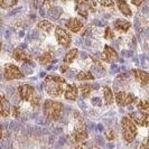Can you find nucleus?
I'll return each mask as SVG.
<instances>
[{
	"mask_svg": "<svg viewBox=\"0 0 149 149\" xmlns=\"http://www.w3.org/2000/svg\"><path fill=\"white\" fill-rule=\"evenodd\" d=\"M65 80L61 76L48 75L45 77V91L51 97H61L65 92Z\"/></svg>",
	"mask_w": 149,
	"mask_h": 149,
	"instance_id": "nucleus-1",
	"label": "nucleus"
},
{
	"mask_svg": "<svg viewBox=\"0 0 149 149\" xmlns=\"http://www.w3.org/2000/svg\"><path fill=\"white\" fill-rule=\"evenodd\" d=\"M17 91L18 95L22 101H28L33 107H38L40 104V97L34 86L29 84H20Z\"/></svg>",
	"mask_w": 149,
	"mask_h": 149,
	"instance_id": "nucleus-2",
	"label": "nucleus"
},
{
	"mask_svg": "<svg viewBox=\"0 0 149 149\" xmlns=\"http://www.w3.org/2000/svg\"><path fill=\"white\" fill-rule=\"evenodd\" d=\"M43 111L46 119L49 121H57L60 119L61 113L63 111V104L57 101L46 100L43 105Z\"/></svg>",
	"mask_w": 149,
	"mask_h": 149,
	"instance_id": "nucleus-3",
	"label": "nucleus"
},
{
	"mask_svg": "<svg viewBox=\"0 0 149 149\" xmlns=\"http://www.w3.org/2000/svg\"><path fill=\"white\" fill-rule=\"evenodd\" d=\"M121 128H122V136L127 142H132L138 134L137 126L134 120L130 117H123L121 119Z\"/></svg>",
	"mask_w": 149,
	"mask_h": 149,
	"instance_id": "nucleus-4",
	"label": "nucleus"
},
{
	"mask_svg": "<svg viewBox=\"0 0 149 149\" xmlns=\"http://www.w3.org/2000/svg\"><path fill=\"white\" fill-rule=\"evenodd\" d=\"M89 137L88 134V130L85 128V125L82 121V118L79 117V122H77V126L74 128L73 132L71 134V138H72V141L74 143H79V146H83V142L86 141Z\"/></svg>",
	"mask_w": 149,
	"mask_h": 149,
	"instance_id": "nucleus-5",
	"label": "nucleus"
},
{
	"mask_svg": "<svg viewBox=\"0 0 149 149\" xmlns=\"http://www.w3.org/2000/svg\"><path fill=\"white\" fill-rule=\"evenodd\" d=\"M116 102L120 107H126V105L132 104L138 101V99L134 97L132 93H127L125 91H119L116 93Z\"/></svg>",
	"mask_w": 149,
	"mask_h": 149,
	"instance_id": "nucleus-6",
	"label": "nucleus"
},
{
	"mask_svg": "<svg viewBox=\"0 0 149 149\" xmlns=\"http://www.w3.org/2000/svg\"><path fill=\"white\" fill-rule=\"evenodd\" d=\"M3 77L5 80H18V79H22L24 74L20 71V68H18V66H16L14 64H7L5 66L3 70Z\"/></svg>",
	"mask_w": 149,
	"mask_h": 149,
	"instance_id": "nucleus-7",
	"label": "nucleus"
},
{
	"mask_svg": "<svg viewBox=\"0 0 149 149\" xmlns=\"http://www.w3.org/2000/svg\"><path fill=\"white\" fill-rule=\"evenodd\" d=\"M55 37H56V39H57V42H58V44L61 46H63L65 48L70 47L72 38H71V34L68 31H66L63 28H61V27H56V29H55Z\"/></svg>",
	"mask_w": 149,
	"mask_h": 149,
	"instance_id": "nucleus-8",
	"label": "nucleus"
},
{
	"mask_svg": "<svg viewBox=\"0 0 149 149\" xmlns=\"http://www.w3.org/2000/svg\"><path fill=\"white\" fill-rule=\"evenodd\" d=\"M129 117L134 120V122L136 125H138V126H141V127L148 126V123H149L148 112L138 110V111H136V112H130V113H129Z\"/></svg>",
	"mask_w": 149,
	"mask_h": 149,
	"instance_id": "nucleus-9",
	"label": "nucleus"
},
{
	"mask_svg": "<svg viewBox=\"0 0 149 149\" xmlns=\"http://www.w3.org/2000/svg\"><path fill=\"white\" fill-rule=\"evenodd\" d=\"M117 58H118V53L116 52L111 46L105 45L104 51L101 55V60L104 61V62H108V63H111L112 61L117 60Z\"/></svg>",
	"mask_w": 149,
	"mask_h": 149,
	"instance_id": "nucleus-10",
	"label": "nucleus"
},
{
	"mask_svg": "<svg viewBox=\"0 0 149 149\" xmlns=\"http://www.w3.org/2000/svg\"><path fill=\"white\" fill-rule=\"evenodd\" d=\"M75 10L80 16H82L83 18H88L90 13L89 6L86 5V2L84 0H75Z\"/></svg>",
	"mask_w": 149,
	"mask_h": 149,
	"instance_id": "nucleus-11",
	"label": "nucleus"
},
{
	"mask_svg": "<svg viewBox=\"0 0 149 149\" xmlns=\"http://www.w3.org/2000/svg\"><path fill=\"white\" fill-rule=\"evenodd\" d=\"M79 97V89L75 84H68L64 92V97L68 101H75Z\"/></svg>",
	"mask_w": 149,
	"mask_h": 149,
	"instance_id": "nucleus-12",
	"label": "nucleus"
},
{
	"mask_svg": "<svg viewBox=\"0 0 149 149\" xmlns=\"http://www.w3.org/2000/svg\"><path fill=\"white\" fill-rule=\"evenodd\" d=\"M11 107L13 105H10L9 103V101H8L6 97L3 95V94H1V97H0V112H1V117H9L10 114H11Z\"/></svg>",
	"mask_w": 149,
	"mask_h": 149,
	"instance_id": "nucleus-13",
	"label": "nucleus"
},
{
	"mask_svg": "<svg viewBox=\"0 0 149 149\" xmlns=\"http://www.w3.org/2000/svg\"><path fill=\"white\" fill-rule=\"evenodd\" d=\"M65 26H66V28L70 31H72V33H79L80 30L82 29L83 24L77 18H70L66 22V24H65Z\"/></svg>",
	"mask_w": 149,
	"mask_h": 149,
	"instance_id": "nucleus-14",
	"label": "nucleus"
},
{
	"mask_svg": "<svg viewBox=\"0 0 149 149\" xmlns=\"http://www.w3.org/2000/svg\"><path fill=\"white\" fill-rule=\"evenodd\" d=\"M13 57L18 62H24V63H30L31 62V56L28 55L25 51L20 49V48H15V51L13 52Z\"/></svg>",
	"mask_w": 149,
	"mask_h": 149,
	"instance_id": "nucleus-15",
	"label": "nucleus"
},
{
	"mask_svg": "<svg viewBox=\"0 0 149 149\" xmlns=\"http://www.w3.org/2000/svg\"><path fill=\"white\" fill-rule=\"evenodd\" d=\"M134 79L142 85H148L149 84V73L142 71V70H134L132 71Z\"/></svg>",
	"mask_w": 149,
	"mask_h": 149,
	"instance_id": "nucleus-16",
	"label": "nucleus"
},
{
	"mask_svg": "<svg viewBox=\"0 0 149 149\" xmlns=\"http://www.w3.org/2000/svg\"><path fill=\"white\" fill-rule=\"evenodd\" d=\"M131 27V24L129 22H127L126 19H116L113 22V28L117 30V31H120V33H126L129 30V28Z\"/></svg>",
	"mask_w": 149,
	"mask_h": 149,
	"instance_id": "nucleus-17",
	"label": "nucleus"
},
{
	"mask_svg": "<svg viewBox=\"0 0 149 149\" xmlns=\"http://www.w3.org/2000/svg\"><path fill=\"white\" fill-rule=\"evenodd\" d=\"M117 6H118L120 11L126 16V17H131L132 11H131L130 7L128 6V3L125 1V0H117Z\"/></svg>",
	"mask_w": 149,
	"mask_h": 149,
	"instance_id": "nucleus-18",
	"label": "nucleus"
},
{
	"mask_svg": "<svg viewBox=\"0 0 149 149\" xmlns=\"http://www.w3.org/2000/svg\"><path fill=\"white\" fill-rule=\"evenodd\" d=\"M53 60H54V55H53V53L51 51H46L38 57V62L42 65H47L51 62H53Z\"/></svg>",
	"mask_w": 149,
	"mask_h": 149,
	"instance_id": "nucleus-19",
	"label": "nucleus"
},
{
	"mask_svg": "<svg viewBox=\"0 0 149 149\" xmlns=\"http://www.w3.org/2000/svg\"><path fill=\"white\" fill-rule=\"evenodd\" d=\"M33 5L36 9L47 10V9H49L51 2H49V0H33Z\"/></svg>",
	"mask_w": 149,
	"mask_h": 149,
	"instance_id": "nucleus-20",
	"label": "nucleus"
},
{
	"mask_svg": "<svg viewBox=\"0 0 149 149\" xmlns=\"http://www.w3.org/2000/svg\"><path fill=\"white\" fill-rule=\"evenodd\" d=\"M77 81H86V80H94V75L92 74L90 71H81L76 74L75 77Z\"/></svg>",
	"mask_w": 149,
	"mask_h": 149,
	"instance_id": "nucleus-21",
	"label": "nucleus"
},
{
	"mask_svg": "<svg viewBox=\"0 0 149 149\" xmlns=\"http://www.w3.org/2000/svg\"><path fill=\"white\" fill-rule=\"evenodd\" d=\"M103 97H104V102L105 104H112L113 102V93H112V90L108 86L103 88Z\"/></svg>",
	"mask_w": 149,
	"mask_h": 149,
	"instance_id": "nucleus-22",
	"label": "nucleus"
},
{
	"mask_svg": "<svg viewBox=\"0 0 149 149\" xmlns=\"http://www.w3.org/2000/svg\"><path fill=\"white\" fill-rule=\"evenodd\" d=\"M76 55H77V49H76V48L70 49V51L65 54V56H64V63H66V64L72 63V62L75 60Z\"/></svg>",
	"mask_w": 149,
	"mask_h": 149,
	"instance_id": "nucleus-23",
	"label": "nucleus"
},
{
	"mask_svg": "<svg viewBox=\"0 0 149 149\" xmlns=\"http://www.w3.org/2000/svg\"><path fill=\"white\" fill-rule=\"evenodd\" d=\"M53 27H54L53 24L51 22H48V20H42V22H39L37 24V28L44 30V31H46V33L52 31Z\"/></svg>",
	"mask_w": 149,
	"mask_h": 149,
	"instance_id": "nucleus-24",
	"label": "nucleus"
},
{
	"mask_svg": "<svg viewBox=\"0 0 149 149\" xmlns=\"http://www.w3.org/2000/svg\"><path fill=\"white\" fill-rule=\"evenodd\" d=\"M80 90H81L82 97H88L90 95V94H91L92 90H93V85L84 83V84H81V86H80Z\"/></svg>",
	"mask_w": 149,
	"mask_h": 149,
	"instance_id": "nucleus-25",
	"label": "nucleus"
},
{
	"mask_svg": "<svg viewBox=\"0 0 149 149\" xmlns=\"http://www.w3.org/2000/svg\"><path fill=\"white\" fill-rule=\"evenodd\" d=\"M18 3V0H1V7L2 9H9L15 7Z\"/></svg>",
	"mask_w": 149,
	"mask_h": 149,
	"instance_id": "nucleus-26",
	"label": "nucleus"
},
{
	"mask_svg": "<svg viewBox=\"0 0 149 149\" xmlns=\"http://www.w3.org/2000/svg\"><path fill=\"white\" fill-rule=\"evenodd\" d=\"M137 108H138V110H141V111L148 112L149 113V100H141V101H138Z\"/></svg>",
	"mask_w": 149,
	"mask_h": 149,
	"instance_id": "nucleus-27",
	"label": "nucleus"
},
{
	"mask_svg": "<svg viewBox=\"0 0 149 149\" xmlns=\"http://www.w3.org/2000/svg\"><path fill=\"white\" fill-rule=\"evenodd\" d=\"M84 1L89 6L90 13H95L97 11V0H84Z\"/></svg>",
	"mask_w": 149,
	"mask_h": 149,
	"instance_id": "nucleus-28",
	"label": "nucleus"
},
{
	"mask_svg": "<svg viewBox=\"0 0 149 149\" xmlns=\"http://www.w3.org/2000/svg\"><path fill=\"white\" fill-rule=\"evenodd\" d=\"M97 2H99L103 7H113L114 6L113 0H97Z\"/></svg>",
	"mask_w": 149,
	"mask_h": 149,
	"instance_id": "nucleus-29",
	"label": "nucleus"
},
{
	"mask_svg": "<svg viewBox=\"0 0 149 149\" xmlns=\"http://www.w3.org/2000/svg\"><path fill=\"white\" fill-rule=\"evenodd\" d=\"M114 37V33L112 31V29L110 27H105L104 29V38L105 39H112Z\"/></svg>",
	"mask_w": 149,
	"mask_h": 149,
	"instance_id": "nucleus-30",
	"label": "nucleus"
},
{
	"mask_svg": "<svg viewBox=\"0 0 149 149\" xmlns=\"http://www.w3.org/2000/svg\"><path fill=\"white\" fill-rule=\"evenodd\" d=\"M105 138H107L108 140H113V139H114V132H113L112 129H108V130L105 131Z\"/></svg>",
	"mask_w": 149,
	"mask_h": 149,
	"instance_id": "nucleus-31",
	"label": "nucleus"
},
{
	"mask_svg": "<svg viewBox=\"0 0 149 149\" xmlns=\"http://www.w3.org/2000/svg\"><path fill=\"white\" fill-rule=\"evenodd\" d=\"M19 113H20L19 108H18L17 105H13V107H11V116H13L14 118H17V117L19 116Z\"/></svg>",
	"mask_w": 149,
	"mask_h": 149,
	"instance_id": "nucleus-32",
	"label": "nucleus"
},
{
	"mask_svg": "<svg viewBox=\"0 0 149 149\" xmlns=\"http://www.w3.org/2000/svg\"><path fill=\"white\" fill-rule=\"evenodd\" d=\"M145 1H146V0H131V3H132V5H134L136 7H140V6H141Z\"/></svg>",
	"mask_w": 149,
	"mask_h": 149,
	"instance_id": "nucleus-33",
	"label": "nucleus"
},
{
	"mask_svg": "<svg viewBox=\"0 0 149 149\" xmlns=\"http://www.w3.org/2000/svg\"><path fill=\"white\" fill-rule=\"evenodd\" d=\"M140 148H149V134L148 137H147V140H146V143H142L140 146Z\"/></svg>",
	"mask_w": 149,
	"mask_h": 149,
	"instance_id": "nucleus-34",
	"label": "nucleus"
},
{
	"mask_svg": "<svg viewBox=\"0 0 149 149\" xmlns=\"http://www.w3.org/2000/svg\"><path fill=\"white\" fill-rule=\"evenodd\" d=\"M67 70H68V66L66 65V63H65V65H62V66H61V72H62V73L67 72Z\"/></svg>",
	"mask_w": 149,
	"mask_h": 149,
	"instance_id": "nucleus-35",
	"label": "nucleus"
},
{
	"mask_svg": "<svg viewBox=\"0 0 149 149\" xmlns=\"http://www.w3.org/2000/svg\"><path fill=\"white\" fill-rule=\"evenodd\" d=\"M61 1H63V2H64V1H67V0H61Z\"/></svg>",
	"mask_w": 149,
	"mask_h": 149,
	"instance_id": "nucleus-36",
	"label": "nucleus"
}]
</instances>
